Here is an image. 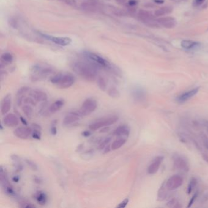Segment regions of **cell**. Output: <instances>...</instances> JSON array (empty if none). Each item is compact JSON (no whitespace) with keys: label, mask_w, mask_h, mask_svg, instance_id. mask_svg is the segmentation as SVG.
<instances>
[{"label":"cell","mask_w":208,"mask_h":208,"mask_svg":"<svg viewBox=\"0 0 208 208\" xmlns=\"http://www.w3.org/2000/svg\"><path fill=\"white\" fill-rule=\"evenodd\" d=\"M25 162H26V163L27 164V165L33 170H37V164L35 163H34V162L32 160H31L29 159H26L25 160Z\"/></svg>","instance_id":"e575fe53"},{"label":"cell","mask_w":208,"mask_h":208,"mask_svg":"<svg viewBox=\"0 0 208 208\" xmlns=\"http://www.w3.org/2000/svg\"><path fill=\"white\" fill-rule=\"evenodd\" d=\"M126 142V139L123 137L120 138L119 139L115 140L111 145V149L114 150V151L119 149L122 146H123Z\"/></svg>","instance_id":"484cf974"},{"label":"cell","mask_w":208,"mask_h":208,"mask_svg":"<svg viewBox=\"0 0 208 208\" xmlns=\"http://www.w3.org/2000/svg\"><path fill=\"white\" fill-rule=\"evenodd\" d=\"M32 127H33V128H34V130H41V127L39 125H37V124H36V123H33V124H32Z\"/></svg>","instance_id":"f6af8a7d"},{"label":"cell","mask_w":208,"mask_h":208,"mask_svg":"<svg viewBox=\"0 0 208 208\" xmlns=\"http://www.w3.org/2000/svg\"><path fill=\"white\" fill-rule=\"evenodd\" d=\"M137 4V1L136 0H129L128 2V5L129 7H130L131 9L135 7Z\"/></svg>","instance_id":"60d3db41"},{"label":"cell","mask_w":208,"mask_h":208,"mask_svg":"<svg viewBox=\"0 0 208 208\" xmlns=\"http://www.w3.org/2000/svg\"><path fill=\"white\" fill-rule=\"evenodd\" d=\"M97 84L98 87L102 91H105L107 89V82L105 78L102 76H99L97 79Z\"/></svg>","instance_id":"83f0119b"},{"label":"cell","mask_w":208,"mask_h":208,"mask_svg":"<svg viewBox=\"0 0 208 208\" xmlns=\"http://www.w3.org/2000/svg\"><path fill=\"white\" fill-rule=\"evenodd\" d=\"M43 37L53 43L61 46H67L72 43V39L67 37H53L46 35V34H43Z\"/></svg>","instance_id":"9a60e30c"},{"label":"cell","mask_w":208,"mask_h":208,"mask_svg":"<svg viewBox=\"0 0 208 208\" xmlns=\"http://www.w3.org/2000/svg\"><path fill=\"white\" fill-rule=\"evenodd\" d=\"M157 21L159 25L167 29L175 28L177 24V20L171 17H160L157 20Z\"/></svg>","instance_id":"8fae6325"},{"label":"cell","mask_w":208,"mask_h":208,"mask_svg":"<svg viewBox=\"0 0 208 208\" xmlns=\"http://www.w3.org/2000/svg\"><path fill=\"white\" fill-rule=\"evenodd\" d=\"M41 132L40 130H34L32 134V138H35L36 140H40L41 139Z\"/></svg>","instance_id":"8d00e7d4"},{"label":"cell","mask_w":208,"mask_h":208,"mask_svg":"<svg viewBox=\"0 0 208 208\" xmlns=\"http://www.w3.org/2000/svg\"><path fill=\"white\" fill-rule=\"evenodd\" d=\"M13 59V56L9 53H5L1 56V61L4 63H10L12 62Z\"/></svg>","instance_id":"f546056e"},{"label":"cell","mask_w":208,"mask_h":208,"mask_svg":"<svg viewBox=\"0 0 208 208\" xmlns=\"http://www.w3.org/2000/svg\"><path fill=\"white\" fill-rule=\"evenodd\" d=\"M130 134V128L127 125H121L115 130L113 134L119 137H128Z\"/></svg>","instance_id":"ffe728a7"},{"label":"cell","mask_w":208,"mask_h":208,"mask_svg":"<svg viewBox=\"0 0 208 208\" xmlns=\"http://www.w3.org/2000/svg\"><path fill=\"white\" fill-rule=\"evenodd\" d=\"M167 187L166 185V181L162 184V186L159 188L157 193V200L160 201L164 200L167 195ZM168 190V189H167Z\"/></svg>","instance_id":"cb8c5ba5"},{"label":"cell","mask_w":208,"mask_h":208,"mask_svg":"<svg viewBox=\"0 0 208 208\" xmlns=\"http://www.w3.org/2000/svg\"><path fill=\"white\" fill-rule=\"evenodd\" d=\"M173 164L175 168L178 170L187 172L189 170L188 161L186 158L179 155H175L173 157Z\"/></svg>","instance_id":"ba28073f"},{"label":"cell","mask_w":208,"mask_h":208,"mask_svg":"<svg viewBox=\"0 0 208 208\" xmlns=\"http://www.w3.org/2000/svg\"><path fill=\"white\" fill-rule=\"evenodd\" d=\"M183 183L182 178L178 175H174L170 177L167 181L166 185L168 190H174L180 187Z\"/></svg>","instance_id":"9c48e42d"},{"label":"cell","mask_w":208,"mask_h":208,"mask_svg":"<svg viewBox=\"0 0 208 208\" xmlns=\"http://www.w3.org/2000/svg\"><path fill=\"white\" fill-rule=\"evenodd\" d=\"M106 127H107V126L104 127V128H103V130H102L100 132L104 133V132H107V131H109V128H106Z\"/></svg>","instance_id":"f5cc1de1"},{"label":"cell","mask_w":208,"mask_h":208,"mask_svg":"<svg viewBox=\"0 0 208 208\" xmlns=\"http://www.w3.org/2000/svg\"><path fill=\"white\" fill-rule=\"evenodd\" d=\"M131 95L133 99L138 103L145 101L146 100V94L145 90L141 87H135L131 91Z\"/></svg>","instance_id":"30bf717a"},{"label":"cell","mask_w":208,"mask_h":208,"mask_svg":"<svg viewBox=\"0 0 208 208\" xmlns=\"http://www.w3.org/2000/svg\"><path fill=\"white\" fill-rule=\"evenodd\" d=\"M22 111L26 115V116L28 118H30L33 113V109L29 105H25L22 107Z\"/></svg>","instance_id":"4dcf8cb0"},{"label":"cell","mask_w":208,"mask_h":208,"mask_svg":"<svg viewBox=\"0 0 208 208\" xmlns=\"http://www.w3.org/2000/svg\"><path fill=\"white\" fill-rule=\"evenodd\" d=\"M204 144H205V146H206V148L208 149V141H205V142H204Z\"/></svg>","instance_id":"db71d44e"},{"label":"cell","mask_w":208,"mask_h":208,"mask_svg":"<svg viewBox=\"0 0 208 208\" xmlns=\"http://www.w3.org/2000/svg\"><path fill=\"white\" fill-rule=\"evenodd\" d=\"M51 133L53 135H56V134H57V128H56V126L55 125V124L54 123V125H53L51 126Z\"/></svg>","instance_id":"b9f144b4"},{"label":"cell","mask_w":208,"mask_h":208,"mask_svg":"<svg viewBox=\"0 0 208 208\" xmlns=\"http://www.w3.org/2000/svg\"><path fill=\"white\" fill-rule=\"evenodd\" d=\"M173 11V7L171 6H164L160 7L155 12V15L156 17H161L170 14Z\"/></svg>","instance_id":"603a6c76"},{"label":"cell","mask_w":208,"mask_h":208,"mask_svg":"<svg viewBox=\"0 0 208 208\" xmlns=\"http://www.w3.org/2000/svg\"><path fill=\"white\" fill-rule=\"evenodd\" d=\"M12 180H13V181L15 182H18L20 181V178H19L18 176H17V175H16V176H15V177H13Z\"/></svg>","instance_id":"f907efd6"},{"label":"cell","mask_w":208,"mask_h":208,"mask_svg":"<svg viewBox=\"0 0 208 208\" xmlns=\"http://www.w3.org/2000/svg\"><path fill=\"white\" fill-rule=\"evenodd\" d=\"M111 140V138H106L105 139H104L101 143L99 145V149H103L104 148H105V147L109 145L110 141Z\"/></svg>","instance_id":"d590c367"},{"label":"cell","mask_w":208,"mask_h":208,"mask_svg":"<svg viewBox=\"0 0 208 208\" xmlns=\"http://www.w3.org/2000/svg\"><path fill=\"white\" fill-rule=\"evenodd\" d=\"M85 58L90 62L92 64L95 65L97 68H110L111 66L109 62L103 57L97 54L90 53V52H85L83 54Z\"/></svg>","instance_id":"3957f363"},{"label":"cell","mask_w":208,"mask_h":208,"mask_svg":"<svg viewBox=\"0 0 208 208\" xmlns=\"http://www.w3.org/2000/svg\"><path fill=\"white\" fill-rule=\"evenodd\" d=\"M34 197L36 200L40 205H45L47 202V196L42 191H38L34 195Z\"/></svg>","instance_id":"44dd1931"},{"label":"cell","mask_w":208,"mask_h":208,"mask_svg":"<svg viewBox=\"0 0 208 208\" xmlns=\"http://www.w3.org/2000/svg\"><path fill=\"white\" fill-rule=\"evenodd\" d=\"M51 83L57 85L59 89H67L70 87L75 81V77L70 73H57L50 79Z\"/></svg>","instance_id":"7a4b0ae2"},{"label":"cell","mask_w":208,"mask_h":208,"mask_svg":"<svg viewBox=\"0 0 208 208\" xmlns=\"http://www.w3.org/2000/svg\"><path fill=\"white\" fill-rule=\"evenodd\" d=\"M137 16L138 19L142 21L144 23L148 26H153V27L156 25H159L157 20L155 19L154 15L148 10L141 9L138 12Z\"/></svg>","instance_id":"8992f818"},{"label":"cell","mask_w":208,"mask_h":208,"mask_svg":"<svg viewBox=\"0 0 208 208\" xmlns=\"http://www.w3.org/2000/svg\"><path fill=\"white\" fill-rule=\"evenodd\" d=\"M81 8L84 10H86L87 11H91V12H95V10H97V9L96 5L91 2L84 3L81 4Z\"/></svg>","instance_id":"4316f807"},{"label":"cell","mask_w":208,"mask_h":208,"mask_svg":"<svg viewBox=\"0 0 208 208\" xmlns=\"http://www.w3.org/2000/svg\"><path fill=\"white\" fill-rule=\"evenodd\" d=\"M34 179V182H35L37 183V184H40V183L42 182V179H41L40 178H39V177H35Z\"/></svg>","instance_id":"bcb514c9"},{"label":"cell","mask_w":208,"mask_h":208,"mask_svg":"<svg viewBox=\"0 0 208 208\" xmlns=\"http://www.w3.org/2000/svg\"><path fill=\"white\" fill-rule=\"evenodd\" d=\"M164 160V157L162 156H159L156 157L152 163H151L148 167L147 171L150 175H154L155 173L157 172V171L159 169V167L163 163V161Z\"/></svg>","instance_id":"2e32d148"},{"label":"cell","mask_w":208,"mask_h":208,"mask_svg":"<svg viewBox=\"0 0 208 208\" xmlns=\"http://www.w3.org/2000/svg\"><path fill=\"white\" fill-rule=\"evenodd\" d=\"M167 206L170 207H181V206L179 205V203L175 198L170 200L167 204Z\"/></svg>","instance_id":"836d02e7"},{"label":"cell","mask_w":208,"mask_h":208,"mask_svg":"<svg viewBox=\"0 0 208 208\" xmlns=\"http://www.w3.org/2000/svg\"><path fill=\"white\" fill-rule=\"evenodd\" d=\"M32 130L28 127H19L14 130V134L21 139H28L32 135Z\"/></svg>","instance_id":"7c38bea8"},{"label":"cell","mask_w":208,"mask_h":208,"mask_svg":"<svg viewBox=\"0 0 208 208\" xmlns=\"http://www.w3.org/2000/svg\"><path fill=\"white\" fill-rule=\"evenodd\" d=\"M119 120V117L116 115L111 116L108 117H105L100 119L89 125V129L92 131H96L100 128L104 127L109 126L115 123H116Z\"/></svg>","instance_id":"277c9868"},{"label":"cell","mask_w":208,"mask_h":208,"mask_svg":"<svg viewBox=\"0 0 208 208\" xmlns=\"http://www.w3.org/2000/svg\"><path fill=\"white\" fill-rule=\"evenodd\" d=\"M97 108V103L96 100L89 98L84 101L79 111L80 114L82 115V116H87V115H89L94 112Z\"/></svg>","instance_id":"52a82bcc"},{"label":"cell","mask_w":208,"mask_h":208,"mask_svg":"<svg viewBox=\"0 0 208 208\" xmlns=\"http://www.w3.org/2000/svg\"><path fill=\"white\" fill-rule=\"evenodd\" d=\"M82 115L80 114L79 111H72L68 113L67 116L63 120V125L65 126L70 125L73 123L79 120Z\"/></svg>","instance_id":"4fadbf2b"},{"label":"cell","mask_w":208,"mask_h":208,"mask_svg":"<svg viewBox=\"0 0 208 208\" xmlns=\"http://www.w3.org/2000/svg\"><path fill=\"white\" fill-rule=\"evenodd\" d=\"M53 72V70L50 68L36 65L33 67L32 70L31 78L32 81H39L46 78Z\"/></svg>","instance_id":"5b68a950"},{"label":"cell","mask_w":208,"mask_h":208,"mask_svg":"<svg viewBox=\"0 0 208 208\" xmlns=\"http://www.w3.org/2000/svg\"><path fill=\"white\" fill-rule=\"evenodd\" d=\"M111 148H110V145L109 144L106 147H105V149H104L105 150V152H104V153H108L110 152V150H111Z\"/></svg>","instance_id":"c3c4849f"},{"label":"cell","mask_w":208,"mask_h":208,"mask_svg":"<svg viewBox=\"0 0 208 208\" xmlns=\"http://www.w3.org/2000/svg\"><path fill=\"white\" fill-rule=\"evenodd\" d=\"M108 94L113 98H119L120 97L119 91L115 87H111L108 91Z\"/></svg>","instance_id":"f1b7e54d"},{"label":"cell","mask_w":208,"mask_h":208,"mask_svg":"<svg viewBox=\"0 0 208 208\" xmlns=\"http://www.w3.org/2000/svg\"><path fill=\"white\" fill-rule=\"evenodd\" d=\"M12 105V97L10 94L6 95L2 100L1 104V114L6 115L10 109Z\"/></svg>","instance_id":"e0dca14e"},{"label":"cell","mask_w":208,"mask_h":208,"mask_svg":"<svg viewBox=\"0 0 208 208\" xmlns=\"http://www.w3.org/2000/svg\"><path fill=\"white\" fill-rule=\"evenodd\" d=\"M207 127H208V123H207Z\"/></svg>","instance_id":"6f0895ef"},{"label":"cell","mask_w":208,"mask_h":208,"mask_svg":"<svg viewBox=\"0 0 208 208\" xmlns=\"http://www.w3.org/2000/svg\"><path fill=\"white\" fill-rule=\"evenodd\" d=\"M20 122L23 123V124L24 125H25V126H26L27 125H28V123H27V122L26 121V120L23 118V117H20Z\"/></svg>","instance_id":"7dc6e473"},{"label":"cell","mask_w":208,"mask_h":208,"mask_svg":"<svg viewBox=\"0 0 208 208\" xmlns=\"http://www.w3.org/2000/svg\"><path fill=\"white\" fill-rule=\"evenodd\" d=\"M82 135L84 137H89L91 135V133L89 131H88V130L87 131H84V132L82 133Z\"/></svg>","instance_id":"ee69618b"},{"label":"cell","mask_w":208,"mask_h":208,"mask_svg":"<svg viewBox=\"0 0 208 208\" xmlns=\"http://www.w3.org/2000/svg\"><path fill=\"white\" fill-rule=\"evenodd\" d=\"M23 205H21L20 207H26V208H32V207H36V206L32 204V203H22Z\"/></svg>","instance_id":"ab89813d"},{"label":"cell","mask_w":208,"mask_h":208,"mask_svg":"<svg viewBox=\"0 0 208 208\" xmlns=\"http://www.w3.org/2000/svg\"><path fill=\"white\" fill-rule=\"evenodd\" d=\"M3 123L7 127H15L19 123V120L15 114H9L3 119Z\"/></svg>","instance_id":"ac0fdd59"},{"label":"cell","mask_w":208,"mask_h":208,"mask_svg":"<svg viewBox=\"0 0 208 208\" xmlns=\"http://www.w3.org/2000/svg\"><path fill=\"white\" fill-rule=\"evenodd\" d=\"M128 203H129V199L128 198H126L122 202H121L117 206V208H124V207H125L127 206V204H128Z\"/></svg>","instance_id":"f35d334b"},{"label":"cell","mask_w":208,"mask_h":208,"mask_svg":"<svg viewBox=\"0 0 208 208\" xmlns=\"http://www.w3.org/2000/svg\"><path fill=\"white\" fill-rule=\"evenodd\" d=\"M64 105V100H56L54 103L50 105L48 111L51 113H55L59 111Z\"/></svg>","instance_id":"7402d4cb"},{"label":"cell","mask_w":208,"mask_h":208,"mask_svg":"<svg viewBox=\"0 0 208 208\" xmlns=\"http://www.w3.org/2000/svg\"><path fill=\"white\" fill-rule=\"evenodd\" d=\"M199 45V43L194 42L192 40H184L181 42V47L186 50H190L192 49Z\"/></svg>","instance_id":"d4e9b609"},{"label":"cell","mask_w":208,"mask_h":208,"mask_svg":"<svg viewBox=\"0 0 208 208\" xmlns=\"http://www.w3.org/2000/svg\"><path fill=\"white\" fill-rule=\"evenodd\" d=\"M116 1L120 4H123L127 1V0H116Z\"/></svg>","instance_id":"816d5d0a"},{"label":"cell","mask_w":208,"mask_h":208,"mask_svg":"<svg viewBox=\"0 0 208 208\" xmlns=\"http://www.w3.org/2000/svg\"><path fill=\"white\" fill-rule=\"evenodd\" d=\"M200 90V87H196L189 91H187L184 93L181 94L177 98V101L179 103H183L187 101L192 98H193L196 94L198 93Z\"/></svg>","instance_id":"5bb4252c"},{"label":"cell","mask_w":208,"mask_h":208,"mask_svg":"<svg viewBox=\"0 0 208 208\" xmlns=\"http://www.w3.org/2000/svg\"><path fill=\"white\" fill-rule=\"evenodd\" d=\"M196 184H197V181H196V179L194 178H192L187 186V194H190L192 193L193 189L195 187Z\"/></svg>","instance_id":"1f68e13d"},{"label":"cell","mask_w":208,"mask_h":208,"mask_svg":"<svg viewBox=\"0 0 208 208\" xmlns=\"http://www.w3.org/2000/svg\"><path fill=\"white\" fill-rule=\"evenodd\" d=\"M172 1H175V2H180V1H184V0H172Z\"/></svg>","instance_id":"11a10c76"},{"label":"cell","mask_w":208,"mask_h":208,"mask_svg":"<svg viewBox=\"0 0 208 208\" xmlns=\"http://www.w3.org/2000/svg\"><path fill=\"white\" fill-rule=\"evenodd\" d=\"M198 192H195V193L193 194V195L192 196V197L191 198L190 200L189 201V204H188V205H187V207H190L192 206V205L194 203L195 201L196 200V198L198 197Z\"/></svg>","instance_id":"74e56055"},{"label":"cell","mask_w":208,"mask_h":208,"mask_svg":"<svg viewBox=\"0 0 208 208\" xmlns=\"http://www.w3.org/2000/svg\"><path fill=\"white\" fill-rule=\"evenodd\" d=\"M31 96L36 100V102H40V101H47L48 97L47 95L44 92L40 90H34L32 91H31L30 92Z\"/></svg>","instance_id":"d6986e66"},{"label":"cell","mask_w":208,"mask_h":208,"mask_svg":"<svg viewBox=\"0 0 208 208\" xmlns=\"http://www.w3.org/2000/svg\"><path fill=\"white\" fill-rule=\"evenodd\" d=\"M153 1L155 3L159 4H163L164 3V0H153Z\"/></svg>","instance_id":"681fc988"},{"label":"cell","mask_w":208,"mask_h":208,"mask_svg":"<svg viewBox=\"0 0 208 208\" xmlns=\"http://www.w3.org/2000/svg\"><path fill=\"white\" fill-rule=\"evenodd\" d=\"M31 89L28 87H23L21 88H20L17 93V97H21V96H23L25 95V94H26L28 92H30Z\"/></svg>","instance_id":"d6a6232c"},{"label":"cell","mask_w":208,"mask_h":208,"mask_svg":"<svg viewBox=\"0 0 208 208\" xmlns=\"http://www.w3.org/2000/svg\"><path fill=\"white\" fill-rule=\"evenodd\" d=\"M72 68L75 73L88 81H94L97 78L98 68L87 59L74 62L72 64Z\"/></svg>","instance_id":"6da1fadb"},{"label":"cell","mask_w":208,"mask_h":208,"mask_svg":"<svg viewBox=\"0 0 208 208\" xmlns=\"http://www.w3.org/2000/svg\"><path fill=\"white\" fill-rule=\"evenodd\" d=\"M204 1L205 0H194L193 4L195 6H199L201 5L204 2Z\"/></svg>","instance_id":"7bdbcfd3"},{"label":"cell","mask_w":208,"mask_h":208,"mask_svg":"<svg viewBox=\"0 0 208 208\" xmlns=\"http://www.w3.org/2000/svg\"><path fill=\"white\" fill-rule=\"evenodd\" d=\"M0 126H1V130H3V125H0Z\"/></svg>","instance_id":"9f6ffc18"}]
</instances>
